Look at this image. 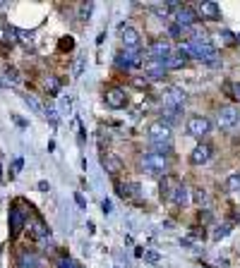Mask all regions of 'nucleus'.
Instances as JSON below:
<instances>
[{"mask_svg": "<svg viewBox=\"0 0 240 268\" xmlns=\"http://www.w3.org/2000/svg\"><path fill=\"white\" fill-rule=\"evenodd\" d=\"M180 50H183L187 58H197V60H202V63L219 65L216 48H214V43H211V39H209L207 34H192L190 41H187L185 46H180Z\"/></svg>", "mask_w": 240, "mask_h": 268, "instance_id": "1", "label": "nucleus"}, {"mask_svg": "<svg viewBox=\"0 0 240 268\" xmlns=\"http://www.w3.org/2000/svg\"><path fill=\"white\" fill-rule=\"evenodd\" d=\"M147 137H149V144L154 146V153H161V156L171 153V146H173V129H171L163 120L152 122Z\"/></svg>", "mask_w": 240, "mask_h": 268, "instance_id": "2", "label": "nucleus"}, {"mask_svg": "<svg viewBox=\"0 0 240 268\" xmlns=\"http://www.w3.org/2000/svg\"><path fill=\"white\" fill-rule=\"evenodd\" d=\"M142 173L152 175V177H163V175H168V158L161 156V153H154V151L144 153L142 156Z\"/></svg>", "mask_w": 240, "mask_h": 268, "instance_id": "3", "label": "nucleus"}, {"mask_svg": "<svg viewBox=\"0 0 240 268\" xmlns=\"http://www.w3.org/2000/svg\"><path fill=\"white\" fill-rule=\"evenodd\" d=\"M216 122L226 132H235L240 127V111L233 108V105H226V108H221V111L216 113Z\"/></svg>", "mask_w": 240, "mask_h": 268, "instance_id": "4", "label": "nucleus"}, {"mask_svg": "<svg viewBox=\"0 0 240 268\" xmlns=\"http://www.w3.org/2000/svg\"><path fill=\"white\" fill-rule=\"evenodd\" d=\"M115 65L125 72L137 70V67L144 65V53L142 50H120L118 56H115Z\"/></svg>", "mask_w": 240, "mask_h": 268, "instance_id": "5", "label": "nucleus"}, {"mask_svg": "<svg viewBox=\"0 0 240 268\" xmlns=\"http://www.w3.org/2000/svg\"><path fill=\"white\" fill-rule=\"evenodd\" d=\"M171 56H173V46H171L168 39H154L152 43H149V50H147V58H149V60L166 63Z\"/></svg>", "mask_w": 240, "mask_h": 268, "instance_id": "6", "label": "nucleus"}, {"mask_svg": "<svg viewBox=\"0 0 240 268\" xmlns=\"http://www.w3.org/2000/svg\"><path fill=\"white\" fill-rule=\"evenodd\" d=\"M24 228H27V216H24V211L19 208V204L15 201V206L10 208V237L17 239V237L22 235Z\"/></svg>", "mask_w": 240, "mask_h": 268, "instance_id": "7", "label": "nucleus"}, {"mask_svg": "<svg viewBox=\"0 0 240 268\" xmlns=\"http://www.w3.org/2000/svg\"><path fill=\"white\" fill-rule=\"evenodd\" d=\"M209 132H211V120L209 118H204V115H195V118L187 120V134H190V137L202 139V137H207Z\"/></svg>", "mask_w": 240, "mask_h": 268, "instance_id": "8", "label": "nucleus"}, {"mask_svg": "<svg viewBox=\"0 0 240 268\" xmlns=\"http://www.w3.org/2000/svg\"><path fill=\"white\" fill-rule=\"evenodd\" d=\"M104 101H106V105H108V108L118 111V108H125V105H128V94H125V89L111 87V89H106Z\"/></svg>", "mask_w": 240, "mask_h": 268, "instance_id": "9", "label": "nucleus"}, {"mask_svg": "<svg viewBox=\"0 0 240 268\" xmlns=\"http://www.w3.org/2000/svg\"><path fill=\"white\" fill-rule=\"evenodd\" d=\"M173 12H176V24L178 26H183V29H190V26H195V24L200 22L197 12H195L190 5H178Z\"/></svg>", "mask_w": 240, "mask_h": 268, "instance_id": "10", "label": "nucleus"}, {"mask_svg": "<svg viewBox=\"0 0 240 268\" xmlns=\"http://www.w3.org/2000/svg\"><path fill=\"white\" fill-rule=\"evenodd\" d=\"M183 105H185V91L183 89L171 87L166 94H163V108H166V111H183Z\"/></svg>", "mask_w": 240, "mask_h": 268, "instance_id": "11", "label": "nucleus"}, {"mask_svg": "<svg viewBox=\"0 0 240 268\" xmlns=\"http://www.w3.org/2000/svg\"><path fill=\"white\" fill-rule=\"evenodd\" d=\"M120 39H123V46H125V50H139V41H142V36H139V32H137L135 26H120Z\"/></svg>", "mask_w": 240, "mask_h": 268, "instance_id": "12", "label": "nucleus"}, {"mask_svg": "<svg viewBox=\"0 0 240 268\" xmlns=\"http://www.w3.org/2000/svg\"><path fill=\"white\" fill-rule=\"evenodd\" d=\"M144 77L149 79H163L166 77V63H161V60H149V58H144Z\"/></svg>", "mask_w": 240, "mask_h": 268, "instance_id": "13", "label": "nucleus"}, {"mask_svg": "<svg viewBox=\"0 0 240 268\" xmlns=\"http://www.w3.org/2000/svg\"><path fill=\"white\" fill-rule=\"evenodd\" d=\"M195 12H197L200 19H207V22H219L221 19V8L216 3H200Z\"/></svg>", "mask_w": 240, "mask_h": 268, "instance_id": "14", "label": "nucleus"}, {"mask_svg": "<svg viewBox=\"0 0 240 268\" xmlns=\"http://www.w3.org/2000/svg\"><path fill=\"white\" fill-rule=\"evenodd\" d=\"M211 153H214V146L207 142H202L200 146H195V151L190 153V163L192 166H204L209 158H211Z\"/></svg>", "mask_w": 240, "mask_h": 268, "instance_id": "15", "label": "nucleus"}, {"mask_svg": "<svg viewBox=\"0 0 240 268\" xmlns=\"http://www.w3.org/2000/svg\"><path fill=\"white\" fill-rule=\"evenodd\" d=\"M178 184H180L178 177H173V175H163V177H161V197L171 201V197H173V192H176Z\"/></svg>", "mask_w": 240, "mask_h": 268, "instance_id": "16", "label": "nucleus"}, {"mask_svg": "<svg viewBox=\"0 0 240 268\" xmlns=\"http://www.w3.org/2000/svg\"><path fill=\"white\" fill-rule=\"evenodd\" d=\"M101 163H104V168L108 170V175H118L120 170H123V160H120L118 156H113V153H106V156L101 158Z\"/></svg>", "mask_w": 240, "mask_h": 268, "instance_id": "17", "label": "nucleus"}, {"mask_svg": "<svg viewBox=\"0 0 240 268\" xmlns=\"http://www.w3.org/2000/svg\"><path fill=\"white\" fill-rule=\"evenodd\" d=\"M171 201H173V204H178V206H185L187 201H190V190L185 187L183 182H180V184L176 187V192H173V197H171Z\"/></svg>", "mask_w": 240, "mask_h": 268, "instance_id": "18", "label": "nucleus"}, {"mask_svg": "<svg viewBox=\"0 0 240 268\" xmlns=\"http://www.w3.org/2000/svg\"><path fill=\"white\" fill-rule=\"evenodd\" d=\"M29 228H32V235L36 237V239H41V237H48V228H46V223L41 221L39 216H34L32 221H29Z\"/></svg>", "mask_w": 240, "mask_h": 268, "instance_id": "19", "label": "nucleus"}, {"mask_svg": "<svg viewBox=\"0 0 240 268\" xmlns=\"http://www.w3.org/2000/svg\"><path fill=\"white\" fill-rule=\"evenodd\" d=\"M147 8L152 10V12H156L159 17H166L168 12H173L178 8V3H149Z\"/></svg>", "mask_w": 240, "mask_h": 268, "instance_id": "20", "label": "nucleus"}, {"mask_svg": "<svg viewBox=\"0 0 240 268\" xmlns=\"http://www.w3.org/2000/svg\"><path fill=\"white\" fill-rule=\"evenodd\" d=\"M185 63H187V56H185L183 50H178V53H173V56L166 60V70H180Z\"/></svg>", "mask_w": 240, "mask_h": 268, "instance_id": "21", "label": "nucleus"}, {"mask_svg": "<svg viewBox=\"0 0 240 268\" xmlns=\"http://www.w3.org/2000/svg\"><path fill=\"white\" fill-rule=\"evenodd\" d=\"M19 263H22L24 268H43V259H39L36 254H22V259H19Z\"/></svg>", "mask_w": 240, "mask_h": 268, "instance_id": "22", "label": "nucleus"}, {"mask_svg": "<svg viewBox=\"0 0 240 268\" xmlns=\"http://www.w3.org/2000/svg\"><path fill=\"white\" fill-rule=\"evenodd\" d=\"M118 194L123 199H135L139 194V187H137L135 182H128V184H118Z\"/></svg>", "mask_w": 240, "mask_h": 268, "instance_id": "23", "label": "nucleus"}, {"mask_svg": "<svg viewBox=\"0 0 240 268\" xmlns=\"http://www.w3.org/2000/svg\"><path fill=\"white\" fill-rule=\"evenodd\" d=\"M46 91L51 96H58V91H60V79H58L56 74H48L46 77Z\"/></svg>", "mask_w": 240, "mask_h": 268, "instance_id": "24", "label": "nucleus"}, {"mask_svg": "<svg viewBox=\"0 0 240 268\" xmlns=\"http://www.w3.org/2000/svg\"><path fill=\"white\" fill-rule=\"evenodd\" d=\"M22 98H24V103H27V105H29V108H32L34 113H39V115H43V111H46V108H43V105H41V103L36 101V98H34L32 94H24Z\"/></svg>", "mask_w": 240, "mask_h": 268, "instance_id": "25", "label": "nucleus"}, {"mask_svg": "<svg viewBox=\"0 0 240 268\" xmlns=\"http://www.w3.org/2000/svg\"><path fill=\"white\" fill-rule=\"evenodd\" d=\"M226 190L228 192H240V173L231 175V177L226 180Z\"/></svg>", "mask_w": 240, "mask_h": 268, "instance_id": "26", "label": "nucleus"}, {"mask_svg": "<svg viewBox=\"0 0 240 268\" xmlns=\"http://www.w3.org/2000/svg\"><path fill=\"white\" fill-rule=\"evenodd\" d=\"M219 36H221V41H224L226 46H235V43H238V41H235V34H231L228 29H221Z\"/></svg>", "mask_w": 240, "mask_h": 268, "instance_id": "27", "label": "nucleus"}, {"mask_svg": "<svg viewBox=\"0 0 240 268\" xmlns=\"http://www.w3.org/2000/svg\"><path fill=\"white\" fill-rule=\"evenodd\" d=\"M142 256H144V261H147V263H159V261H161V254L154 252V249H147V252H142Z\"/></svg>", "mask_w": 240, "mask_h": 268, "instance_id": "28", "label": "nucleus"}, {"mask_svg": "<svg viewBox=\"0 0 240 268\" xmlns=\"http://www.w3.org/2000/svg\"><path fill=\"white\" fill-rule=\"evenodd\" d=\"M84 67H87V58L80 56L77 60H75V77H82V72H84Z\"/></svg>", "mask_w": 240, "mask_h": 268, "instance_id": "29", "label": "nucleus"}, {"mask_svg": "<svg viewBox=\"0 0 240 268\" xmlns=\"http://www.w3.org/2000/svg\"><path fill=\"white\" fill-rule=\"evenodd\" d=\"M228 232H231V225H228V223H224V225H219V228L214 230V239H221V237H226Z\"/></svg>", "mask_w": 240, "mask_h": 268, "instance_id": "30", "label": "nucleus"}, {"mask_svg": "<svg viewBox=\"0 0 240 268\" xmlns=\"http://www.w3.org/2000/svg\"><path fill=\"white\" fill-rule=\"evenodd\" d=\"M91 10H94V3H84V5H80V17L82 19H89Z\"/></svg>", "mask_w": 240, "mask_h": 268, "instance_id": "31", "label": "nucleus"}, {"mask_svg": "<svg viewBox=\"0 0 240 268\" xmlns=\"http://www.w3.org/2000/svg\"><path fill=\"white\" fill-rule=\"evenodd\" d=\"M130 82H132V87H137V89H147V87H149V79H147V77H132Z\"/></svg>", "mask_w": 240, "mask_h": 268, "instance_id": "32", "label": "nucleus"}, {"mask_svg": "<svg viewBox=\"0 0 240 268\" xmlns=\"http://www.w3.org/2000/svg\"><path fill=\"white\" fill-rule=\"evenodd\" d=\"M17 36H19V41H22L24 46H32V41H34L32 32H17Z\"/></svg>", "mask_w": 240, "mask_h": 268, "instance_id": "33", "label": "nucleus"}, {"mask_svg": "<svg viewBox=\"0 0 240 268\" xmlns=\"http://www.w3.org/2000/svg\"><path fill=\"white\" fill-rule=\"evenodd\" d=\"M187 32V29H183V26H178V24H173V26H171V36H176V39H180V36H183V34Z\"/></svg>", "mask_w": 240, "mask_h": 268, "instance_id": "34", "label": "nucleus"}, {"mask_svg": "<svg viewBox=\"0 0 240 268\" xmlns=\"http://www.w3.org/2000/svg\"><path fill=\"white\" fill-rule=\"evenodd\" d=\"M195 201L197 204H207V192H202V190H195Z\"/></svg>", "mask_w": 240, "mask_h": 268, "instance_id": "35", "label": "nucleus"}, {"mask_svg": "<svg viewBox=\"0 0 240 268\" xmlns=\"http://www.w3.org/2000/svg\"><path fill=\"white\" fill-rule=\"evenodd\" d=\"M72 48H75V41H72L70 36L60 41V50H72Z\"/></svg>", "mask_w": 240, "mask_h": 268, "instance_id": "36", "label": "nucleus"}, {"mask_svg": "<svg viewBox=\"0 0 240 268\" xmlns=\"http://www.w3.org/2000/svg\"><path fill=\"white\" fill-rule=\"evenodd\" d=\"M75 266H77V263H75L72 259H60L58 261V268H75Z\"/></svg>", "mask_w": 240, "mask_h": 268, "instance_id": "37", "label": "nucleus"}, {"mask_svg": "<svg viewBox=\"0 0 240 268\" xmlns=\"http://www.w3.org/2000/svg\"><path fill=\"white\" fill-rule=\"evenodd\" d=\"M22 166H24V160H22V158H17L15 166H12V173H10V177H15V175L19 173V170H22Z\"/></svg>", "mask_w": 240, "mask_h": 268, "instance_id": "38", "label": "nucleus"}, {"mask_svg": "<svg viewBox=\"0 0 240 268\" xmlns=\"http://www.w3.org/2000/svg\"><path fill=\"white\" fill-rule=\"evenodd\" d=\"M5 77H8L10 82H15V84H17V82H19V74H17V70H12V67H10V70L5 72Z\"/></svg>", "mask_w": 240, "mask_h": 268, "instance_id": "39", "label": "nucleus"}, {"mask_svg": "<svg viewBox=\"0 0 240 268\" xmlns=\"http://www.w3.org/2000/svg\"><path fill=\"white\" fill-rule=\"evenodd\" d=\"M75 201H77V206H80V208H87V199L82 197L80 192H75Z\"/></svg>", "mask_w": 240, "mask_h": 268, "instance_id": "40", "label": "nucleus"}, {"mask_svg": "<svg viewBox=\"0 0 240 268\" xmlns=\"http://www.w3.org/2000/svg\"><path fill=\"white\" fill-rule=\"evenodd\" d=\"M101 211H104L106 216L113 211V206H111V201H108V199H104V201H101Z\"/></svg>", "mask_w": 240, "mask_h": 268, "instance_id": "41", "label": "nucleus"}, {"mask_svg": "<svg viewBox=\"0 0 240 268\" xmlns=\"http://www.w3.org/2000/svg\"><path fill=\"white\" fill-rule=\"evenodd\" d=\"M228 91H233L231 96H235V98H240V82H238V84H233V87H228Z\"/></svg>", "mask_w": 240, "mask_h": 268, "instance_id": "42", "label": "nucleus"}, {"mask_svg": "<svg viewBox=\"0 0 240 268\" xmlns=\"http://www.w3.org/2000/svg\"><path fill=\"white\" fill-rule=\"evenodd\" d=\"M60 108H63L65 113H70V108H72V103H70V98H63V103H60Z\"/></svg>", "mask_w": 240, "mask_h": 268, "instance_id": "43", "label": "nucleus"}, {"mask_svg": "<svg viewBox=\"0 0 240 268\" xmlns=\"http://www.w3.org/2000/svg\"><path fill=\"white\" fill-rule=\"evenodd\" d=\"M39 190L41 192H48V190H51V184H48V182H39Z\"/></svg>", "mask_w": 240, "mask_h": 268, "instance_id": "44", "label": "nucleus"}, {"mask_svg": "<svg viewBox=\"0 0 240 268\" xmlns=\"http://www.w3.org/2000/svg\"><path fill=\"white\" fill-rule=\"evenodd\" d=\"M5 180V173H3V166H0V182Z\"/></svg>", "mask_w": 240, "mask_h": 268, "instance_id": "45", "label": "nucleus"}, {"mask_svg": "<svg viewBox=\"0 0 240 268\" xmlns=\"http://www.w3.org/2000/svg\"><path fill=\"white\" fill-rule=\"evenodd\" d=\"M235 41H238V43H240V34H238V36H235Z\"/></svg>", "mask_w": 240, "mask_h": 268, "instance_id": "46", "label": "nucleus"}, {"mask_svg": "<svg viewBox=\"0 0 240 268\" xmlns=\"http://www.w3.org/2000/svg\"><path fill=\"white\" fill-rule=\"evenodd\" d=\"M75 268H82V266H75Z\"/></svg>", "mask_w": 240, "mask_h": 268, "instance_id": "47", "label": "nucleus"}]
</instances>
